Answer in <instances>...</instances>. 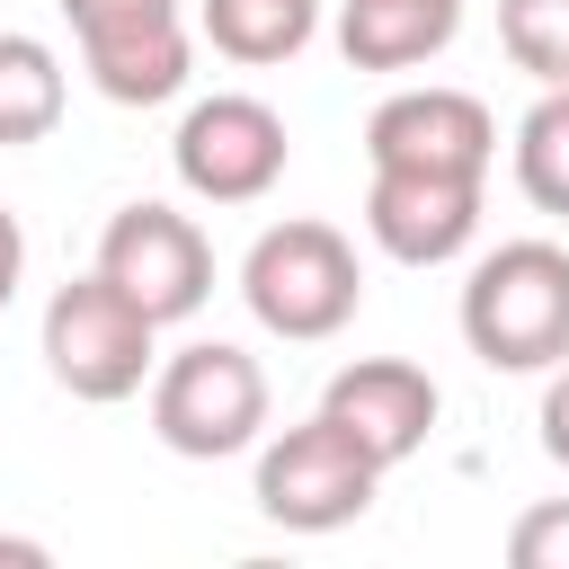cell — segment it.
I'll return each instance as SVG.
<instances>
[{"instance_id":"2e32d148","label":"cell","mask_w":569,"mask_h":569,"mask_svg":"<svg viewBox=\"0 0 569 569\" xmlns=\"http://www.w3.org/2000/svg\"><path fill=\"white\" fill-rule=\"evenodd\" d=\"M498 44L533 89H569V0H498Z\"/></svg>"},{"instance_id":"9c48e42d","label":"cell","mask_w":569,"mask_h":569,"mask_svg":"<svg viewBox=\"0 0 569 569\" xmlns=\"http://www.w3.org/2000/svg\"><path fill=\"white\" fill-rule=\"evenodd\" d=\"M365 160L373 169H436V178H489L498 160V116L471 89H391L365 116Z\"/></svg>"},{"instance_id":"7a4b0ae2","label":"cell","mask_w":569,"mask_h":569,"mask_svg":"<svg viewBox=\"0 0 569 569\" xmlns=\"http://www.w3.org/2000/svg\"><path fill=\"white\" fill-rule=\"evenodd\" d=\"M240 302H249V320H258L267 338H284V347L338 338V329L356 320V302H365L356 240H347L338 222H311V213L267 222V231L249 240V258H240Z\"/></svg>"},{"instance_id":"8992f818","label":"cell","mask_w":569,"mask_h":569,"mask_svg":"<svg viewBox=\"0 0 569 569\" xmlns=\"http://www.w3.org/2000/svg\"><path fill=\"white\" fill-rule=\"evenodd\" d=\"M62 18L80 36V71L98 98L169 107L187 89V62H196L187 0H62Z\"/></svg>"},{"instance_id":"3957f363","label":"cell","mask_w":569,"mask_h":569,"mask_svg":"<svg viewBox=\"0 0 569 569\" xmlns=\"http://www.w3.org/2000/svg\"><path fill=\"white\" fill-rule=\"evenodd\" d=\"M36 347H44V373L71 400H89V409H116V400L151 391V373H160V320L124 284H107L98 267L71 276V284H53Z\"/></svg>"},{"instance_id":"9a60e30c","label":"cell","mask_w":569,"mask_h":569,"mask_svg":"<svg viewBox=\"0 0 569 569\" xmlns=\"http://www.w3.org/2000/svg\"><path fill=\"white\" fill-rule=\"evenodd\" d=\"M516 187L533 213L569 222V89H542L516 124Z\"/></svg>"},{"instance_id":"7c38bea8","label":"cell","mask_w":569,"mask_h":569,"mask_svg":"<svg viewBox=\"0 0 569 569\" xmlns=\"http://www.w3.org/2000/svg\"><path fill=\"white\" fill-rule=\"evenodd\" d=\"M462 36V0H338V53L356 71H418Z\"/></svg>"},{"instance_id":"52a82bcc","label":"cell","mask_w":569,"mask_h":569,"mask_svg":"<svg viewBox=\"0 0 569 569\" xmlns=\"http://www.w3.org/2000/svg\"><path fill=\"white\" fill-rule=\"evenodd\" d=\"M284 160H293V133H284V116H276L267 98H249V89L196 98V107L178 116V133H169V169H178V187H187L196 204H258V196L284 178Z\"/></svg>"},{"instance_id":"ffe728a7","label":"cell","mask_w":569,"mask_h":569,"mask_svg":"<svg viewBox=\"0 0 569 569\" xmlns=\"http://www.w3.org/2000/svg\"><path fill=\"white\" fill-rule=\"evenodd\" d=\"M53 551L44 542H27V533H0V569H44Z\"/></svg>"},{"instance_id":"6da1fadb","label":"cell","mask_w":569,"mask_h":569,"mask_svg":"<svg viewBox=\"0 0 569 569\" xmlns=\"http://www.w3.org/2000/svg\"><path fill=\"white\" fill-rule=\"evenodd\" d=\"M462 347L489 373H551L569 365V249L560 240H498L462 276Z\"/></svg>"},{"instance_id":"5bb4252c","label":"cell","mask_w":569,"mask_h":569,"mask_svg":"<svg viewBox=\"0 0 569 569\" xmlns=\"http://www.w3.org/2000/svg\"><path fill=\"white\" fill-rule=\"evenodd\" d=\"M71 107V80H62V53L44 36H18L0 27V151H27L62 124Z\"/></svg>"},{"instance_id":"4fadbf2b","label":"cell","mask_w":569,"mask_h":569,"mask_svg":"<svg viewBox=\"0 0 569 569\" xmlns=\"http://www.w3.org/2000/svg\"><path fill=\"white\" fill-rule=\"evenodd\" d=\"M196 36L222 53V62H293L311 36H320V0H196Z\"/></svg>"},{"instance_id":"ac0fdd59","label":"cell","mask_w":569,"mask_h":569,"mask_svg":"<svg viewBox=\"0 0 569 569\" xmlns=\"http://www.w3.org/2000/svg\"><path fill=\"white\" fill-rule=\"evenodd\" d=\"M533 427H542V453L569 471V365L542 373V409H533Z\"/></svg>"},{"instance_id":"d6986e66","label":"cell","mask_w":569,"mask_h":569,"mask_svg":"<svg viewBox=\"0 0 569 569\" xmlns=\"http://www.w3.org/2000/svg\"><path fill=\"white\" fill-rule=\"evenodd\" d=\"M18 284H27V231H18V213L0 204V311L18 302Z\"/></svg>"},{"instance_id":"5b68a950","label":"cell","mask_w":569,"mask_h":569,"mask_svg":"<svg viewBox=\"0 0 569 569\" xmlns=\"http://www.w3.org/2000/svg\"><path fill=\"white\" fill-rule=\"evenodd\" d=\"M373 489H382V462L338 427V418H302V427H276V436H258V480H249V498H258V516L267 525H284V533H338V525H356L365 507H373Z\"/></svg>"},{"instance_id":"e0dca14e","label":"cell","mask_w":569,"mask_h":569,"mask_svg":"<svg viewBox=\"0 0 569 569\" xmlns=\"http://www.w3.org/2000/svg\"><path fill=\"white\" fill-rule=\"evenodd\" d=\"M507 560L516 569H569V498H542L507 525Z\"/></svg>"},{"instance_id":"8fae6325","label":"cell","mask_w":569,"mask_h":569,"mask_svg":"<svg viewBox=\"0 0 569 569\" xmlns=\"http://www.w3.org/2000/svg\"><path fill=\"white\" fill-rule=\"evenodd\" d=\"M436 409H445V391H436V373L409 365V356H356V365H338L329 391H320V418H338L382 471H400V462L436 436Z\"/></svg>"},{"instance_id":"277c9868","label":"cell","mask_w":569,"mask_h":569,"mask_svg":"<svg viewBox=\"0 0 569 569\" xmlns=\"http://www.w3.org/2000/svg\"><path fill=\"white\" fill-rule=\"evenodd\" d=\"M151 436L178 462H222L267 436V365L231 338H196L151 373Z\"/></svg>"},{"instance_id":"ba28073f","label":"cell","mask_w":569,"mask_h":569,"mask_svg":"<svg viewBox=\"0 0 569 569\" xmlns=\"http://www.w3.org/2000/svg\"><path fill=\"white\" fill-rule=\"evenodd\" d=\"M98 276L124 284L160 329H178V320H196V311L213 302V240L196 231V213L142 196V204H116V213H107V231H98Z\"/></svg>"},{"instance_id":"30bf717a","label":"cell","mask_w":569,"mask_h":569,"mask_svg":"<svg viewBox=\"0 0 569 569\" xmlns=\"http://www.w3.org/2000/svg\"><path fill=\"white\" fill-rule=\"evenodd\" d=\"M480 187L489 178H436V169H373L365 231L400 267H445L480 240Z\"/></svg>"}]
</instances>
